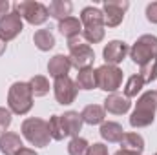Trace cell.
Instances as JSON below:
<instances>
[{
    "instance_id": "1",
    "label": "cell",
    "mask_w": 157,
    "mask_h": 155,
    "mask_svg": "<svg viewBox=\"0 0 157 155\" xmlns=\"http://www.w3.org/2000/svg\"><path fill=\"white\" fill-rule=\"evenodd\" d=\"M80 24L84 26L82 35H84L86 42L97 44L104 39V15L101 9H97L93 6L84 7L80 13Z\"/></svg>"
},
{
    "instance_id": "2",
    "label": "cell",
    "mask_w": 157,
    "mask_h": 155,
    "mask_svg": "<svg viewBox=\"0 0 157 155\" xmlns=\"http://www.w3.org/2000/svg\"><path fill=\"white\" fill-rule=\"evenodd\" d=\"M155 112H157V91H146L139 97L135 110L130 117V124L133 128H144L150 126L155 119Z\"/></svg>"
},
{
    "instance_id": "3",
    "label": "cell",
    "mask_w": 157,
    "mask_h": 155,
    "mask_svg": "<svg viewBox=\"0 0 157 155\" xmlns=\"http://www.w3.org/2000/svg\"><path fill=\"white\" fill-rule=\"evenodd\" d=\"M7 106H9V112L17 115H26L33 108V93L28 82H15L9 88Z\"/></svg>"
},
{
    "instance_id": "4",
    "label": "cell",
    "mask_w": 157,
    "mask_h": 155,
    "mask_svg": "<svg viewBox=\"0 0 157 155\" xmlns=\"http://www.w3.org/2000/svg\"><path fill=\"white\" fill-rule=\"evenodd\" d=\"M130 57L135 64L144 66L157 59V37L154 35H143L135 40V44L130 47Z\"/></svg>"
},
{
    "instance_id": "5",
    "label": "cell",
    "mask_w": 157,
    "mask_h": 155,
    "mask_svg": "<svg viewBox=\"0 0 157 155\" xmlns=\"http://www.w3.org/2000/svg\"><path fill=\"white\" fill-rule=\"evenodd\" d=\"M22 135L33 144V146H39V148H44L49 144V128H48V122L42 120V119H26L22 122Z\"/></svg>"
},
{
    "instance_id": "6",
    "label": "cell",
    "mask_w": 157,
    "mask_h": 155,
    "mask_svg": "<svg viewBox=\"0 0 157 155\" xmlns=\"http://www.w3.org/2000/svg\"><path fill=\"white\" fill-rule=\"evenodd\" d=\"M68 47H70V62H71V68H77L78 71L84 70V68H91V64L95 60V53H93V49L88 44H84L77 37V39L68 40Z\"/></svg>"
},
{
    "instance_id": "7",
    "label": "cell",
    "mask_w": 157,
    "mask_h": 155,
    "mask_svg": "<svg viewBox=\"0 0 157 155\" xmlns=\"http://www.w3.org/2000/svg\"><path fill=\"white\" fill-rule=\"evenodd\" d=\"M95 80H97V88H101L102 91L115 93L122 84V71L117 66L102 64L101 68L95 70Z\"/></svg>"
},
{
    "instance_id": "8",
    "label": "cell",
    "mask_w": 157,
    "mask_h": 155,
    "mask_svg": "<svg viewBox=\"0 0 157 155\" xmlns=\"http://www.w3.org/2000/svg\"><path fill=\"white\" fill-rule=\"evenodd\" d=\"M15 11L31 26H40L48 20V7L40 2H31V0H24V2H17L15 4Z\"/></svg>"
},
{
    "instance_id": "9",
    "label": "cell",
    "mask_w": 157,
    "mask_h": 155,
    "mask_svg": "<svg viewBox=\"0 0 157 155\" xmlns=\"http://www.w3.org/2000/svg\"><path fill=\"white\" fill-rule=\"evenodd\" d=\"M130 7V2L128 0H106L104 2V26H110V28H117L119 24L122 22L124 18V13L126 9Z\"/></svg>"
},
{
    "instance_id": "10",
    "label": "cell",
    "mask_w": 157,
    "mask_h": 155,
    "mask_svg": "<svg viewBox=\"0 0 157 155\" xmlns=\"http://www.w3.org/2000/svg\"><path fill=\"white\" fill-rule=\"evenodd\" d=\"M53 91H55V99H57V102L64 106V104H71V102L75 100L78 88H77V84L66 75V77L55 78Z\"/></svg>"
},
{
    "instance_id": "11",
    "label": "cell",
    "mask_w": 157,
    "mask_h": 155,
    "mask_svg": "<svg viewBox=\"0 0 157 155\" xmlns=\"http://www.w3.org/2000/svg\"><path fill=\"white\" fill-rule=\"evenodd\" d=\"M20 31H22V17L17 11H11L0 18V39L4 42L18 37Z\"/></svg>"
},
{
    "instance_id": "12",
    "label": "cell",
    "mask_w": 157,
    "mask_h": 155,
    "mask_svg": "<svg viewBox=\"0 0 157 155\" xmlns=\"http://www.w3.org/2000/svg\"><path fill=\"white\" fill-rule=\"evenodd\" d=\"M128 53H130L128 44H124V42H121V40H112V42H108V46L104 47L102 57H104L106 64L117 66L119 62H122V60L126 59Z\"/></svg>"
},
{
    "instance_id": "13",
    "label": "cell",
    "mask_w": 157,
    "mask_h": 155,
    "mask_svg": "<svg viewBox=\"0 0 157 155\" xmlns=\"http://www.w3.org/2000/svg\"><path fill=\"white\" fill-rule=\"evenodd\" d=\"M60 124H62V130L68 135L71 137H78V131L82 128V117L78 112H66L64 115H60Z\"/></svg>"
},
{
    "instance_id": "14",
    "label": "cell",
    "mask_w": 157,
    "mask_h": 155,
    "mask_svg": "<svg viewBox=\"0 0 157 155\" xmlns=\"http://www.w3.org/2000/svg\"><path fill=\"white\" fill-rule=\"evenodd\" d=\"M24 148L22 139L13 133V131H6L4 135H0V152L4 155H17Z\"/></svg>"
},
{
    "instance_id": "15",
    "label": "cell",
    "mask_w": 157,
    "mask_h": 155,
    "mask_svg": "<svg viewBox=\"0 0 157 155\" xmlns=\"http://www.w3.org/2000/svg\"><path fill=\"white\" fill-rule=\"evenodd\" d=\"M71 70V62H70V57H64V55H55L49 62H48V73L53 78L59 77H66Z\"/></svg>"
},
{
    "instance_id": "16",
    "label": "cell",
    "mask_w": 157,
    "mask_h": 155,
    "mask_svg": "<svg viewBox=\"0 0 157 155\" xmlns=\"http://www.w3.org/2000/svg\"><path fill=\"white\" fill-rule=\"evenodd\" d=\"M132 102L124 97V95H119V93H112L108 95V99L104 100V110L113 113V115H122L130 110Z\"/></svg>"
},
{
    "instance_id": "17",
    "label": "cell",
    "mask_w": 157,
    "mask_h": 155,
    "mask_svg": "<svg viewBox=\"0 0 157 155\" xmlns=\"http://www.w3.org/2000/svg\"><path fill=\"white\" fill-rule=\"evenodd\" d=\"M104 113H106V110L102 106H99V104H88L82 110L80 117H82V122L95 126V124H102L104 122Z\"/></svg>"
},
{
    "instance_id": "18",
    "label": "cell",
    "mask_w": 157,
    "mask_h": 155,
    "mask_svg": "<svg viewBox=\"0 0 157 155\" xmlns=\"http://www.w3.org/2000/svg\"><path fill=\"white\" fill-rule=\"evenodd\" d=\"M59 31L68 40L77 39L78 33L82 31V24H80V20L75 18V17H68V18H64V20L59 22Z\"/></svg>"
},
{
    "instance_id": "19",
    "label": "cell",
    "mask_w": 157,
    "mask_h": 155,
    "mask_svg": "<svg viewBox=\"0 0 157 155\" xmlns=\"http://www.w3.org/2000/svg\"><path fill=\"white\" fill-rule=\"evenodd\" d=\"M122 135H124V130H122V126L119 122H110V120L102 122V126H101V137L104 141H108V142H121Z\"/></svg>"
},
{
    "instance_id": "20",
    "label": "cell",
    "mask_w": 157,
    "mask_h": 155,
    "mask_svg": "<svg viewBox=\"0 0 157 155\" xmlns=\"http://www.w3.org/2000/svg\"><path fill=\"white\" fill-rule=\"evenodd\" d=\"M121 150L126 152H133V153H141L144 150V139L139 133H124L121 139Z\"/></svg>"
},
{
    "instance_id": "21",
    "label": "cell",
    "mask_w": 157,
    "mask_h": 155,
    "mask_svg": "<svg viewBox=\"0 0 157 155\" xmlns=\"http://www.w3.org/2000/svg\"><path fill=\"white\" fill-rule=\"evenodd\" d=\"M71 7H73V6H71L70 2H66V0H53V2L48 6V15L53 17V18H57V20L60 22V20H64V18L70 17Z\"/></svg>"
},
{
    "instance_id": "22",
    "label": "cell",
    "mask_w": 157,
    "mask_h": 155,
    "mask_svg": "<svg viewBox=\"0 0 157 155\" xmlns=\"http://www.w3.org/2000/svg\"><path fill=\"white\" fill-rule=\"evenodd\" d=\"M33 42H35V46L40 51H49L55 46V37H53V33L49 29H39L33 35Z\"/></svg>"
},
{
    "instance_id": "23",
    "label": "cell",
    "mask_w": 157,
    "mask_h": 155,
    "mask_svg": "<svg viewBox=\"0 0 157 155\" xmlns=\"http://www.w3.org/2000/svg\"><path fill=\"white\" fill-rule=\"evenodd\" d=\"M77 88L80 89H93L97 88V80H95V71L93 68H84L77 73Z\"/></svg>"
},
{
    "instance_id": "24",
    "label": "cell",
    "mask_w": 157,
    "mask_h": 155,
    "mask_svg": "<svg viewBox=\"0 0 157 155\" xmlns=\"http://www.w3.org/2000/svg\"><path fill=\"white\" fill-rule=\"evenodd\" d=\"M28 84H29L31 93H33L35 97H44V95L49 91V82H48V78L42 77V75H35Z\"/></svg>"
},
{
    "instance_id": "25",
    "label": "cell",
    "mask_w": 157,
    "mask_h": 155,
    "mask_svg": "<svg viewBox=\"0 0 157 155\" xmlns=\"http://www.w3.org/2000/svg\"><path fill=\"white\" fill-rule=\"evenodd\" d=\"M143 86H144V80L141 78L139 73H137V75H132V77L128 78L126 86H124V97H126V99L137 97V93L143 89Z\"/></svg>"
},
{
    "instance_id": "26",
    "label": "cell",
    "mask_w": 157,
    "mask_h": 155,
    "mask_svg": "<svg viewBox=\"0 0 157 155\" xmlns=\"http://www.w3.org/2000/svg\"><path fill=\"white\" fill-rule=\"evenodd\" d=\"M88 141L82 139V137H73L68 144V153L70 155H88Z\"/></svg>"
},
{
    "instance_id": "27",
    "label": "cell",
    "mask_w": 157,
    "mask_h": 155,
    "mask_svg": "<svg viewBox=\"0 0 157 155\" xmlns=\"http://www.w3.org/2000/svg\"><path fill=\"white\" fill-rule=\"evenodd\" d=\"M48 128H49V135H51V139H55V141H62V139L66 137V133H64V130H62V124H60V115H51L49 117Z\"/></svg>"
},
{
    "instance_id": "28",
    "label": "cell",
    "mask_w": 157,
    "mask_h": 155,
    "mask_svg": "<svg viewBox=\"0 0 157 155\" xmlns=\"http://www.w3.org/2000/svg\"><path fill=\"white\" fill-rule=\"evenodd\" d=\"M139 75H141V78L144 80V84L155 80L157 78V59L155 60H152V62H148V64H144V66H141Z\"/></svg>"
},
{
    "instance_id": "29",
    "label": "cell",
    "mask_w": 157,
    "mask_h": 155,
    "mask_svg": "<svg viewBox=\"0 0 157 155\" xmlns=\"http://www.w3.org/2000/svg\"><path fill=\"white\" fill-rule=\"evenodd\" d=\"M11 124V112L6 110V108H0V131L6 133V130L9 128Z\"/></svg>"
},
{
    "instance_id": "30",
    "label": "cell",
    "mask_w": 157,
    "mask_h": 155,
    "mask_svg": "<svg viewBox=\"0 0 157 155\" xmlns=\"http://www.w3.org/2000/svg\"><path fill=\"white\" fill-rule=\"evenodd\" d=\"M88 155H108V146H104L101 142H95L88 148Z\"/></svg>"
},
{
    "instance_id": "31",
    "label": "cell",
    "mask_w": 157,
    "mask_h": 155,
    "mask_svg": "<svg viewBox=\"0 0 157 155\" xmlns=\"http://www.w3.org/2000/svg\"><path fill=\"white\" fill-rule=\"evenodd\" d=\"M146 18L152 24H157V2H152L146 6Z\"/></svg>"
},
{
    "instance_id": "32",
    "label": "cell",
    "mask_w": 157,
    "mask_h": 155,
    "mask_svg": "<svg viewBox=\"0 0 157 155\" xmlns=\"http://www.w3.org/2000/svg\"><path fill=\"white\" fill-rule=\"evenodd\" d=\"M7 13H9V2L7 0H0V18L4 15H7Z\"/></svg>"
},
{
    "instance_id": "33",
    "label": "cell",
    "mask_w": 157,
    "mask_h": 155,
    "mask_svg": "<svg viewBox=\"0 0 157 155\" xmlns=\"http://www.w3.org/2000/svg\"><path fill=\"white\" fill-rule=\"evenodd\" d=\"M17 155H39V153H37L35 150H29V148H22V150H20V152H18Z\"/></svg>"
},
{
    "instance_id": "34",
    "label": "cell",
    "mask_w": 157,
    "mask_h": 155,
    "mask_svg": "<svg viewBox=\"0 0 157 155\" xmlns=\"http://www.w3.org/2000/svg\"><path fill=\"white\" fill-rule=\"evenodd\" d=\"M115 155H141V153H133V152H126V150H119Z\"/></svg>"
},
{
    "instance_id": "35",
    "label": "cell",
    "mask_w": 157,
    "mask_h": 155,
    "mask_svg": "<svg viewBox=\"0 0 157 155\" xmlns=\"http://www.w3.org/2000/svg\"><path fill=\"white\" fill-rule=\"evenodd\" d=\"M4 51H6V42L0 39V55H4Z\"/></svg>"
},
{
    "instance_id": "36",
    "label": "cell",
    "mask_w": 157,
    "mask_h": 155,
    "mask_svg": "<svg viewBox=\"0 0 157 155\" xmlns=\"http://www.w3.org/2000/svg\"><path fill=\"white\" fill-rule=\"evenodd\" d=\"M0 133H2V131H0Z\"/></svg>"
},
{
    "instance_id": "37",
    "label": "cell",
    "mask_w": 157,
    "mask_h": 155,
    "mask_svg": "<svg viewBox=\"0 0 157 155\" xmlns=\"http://www.w3.org/2000/svg\"><path fill=\"white\" fill-rule=\"evenodd\" d=\"M155 155H157V153H155Z\"/></svg>"
}]
</instances>
